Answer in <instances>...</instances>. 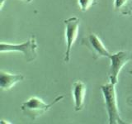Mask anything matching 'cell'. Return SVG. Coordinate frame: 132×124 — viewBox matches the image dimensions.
Masks as SVG:
<instances>
[{"instance_id": "cell-1", "label": "cell", "mask_w": 132, "mask_h": 124, "mask_svg": "<svg viewBox=\"0 0 132 124\" xmlns=\"http://www.w3.org/2000/svg\"><path fill=\"white\" fill-rule=\"evenodd\" d=\"M116 84L112 83L101 85V90L104 97L106 109L108 115V120L110 124H125L126 122L121 118L119 113L117 93H116Z\"/></svg>"}, {"instance_id": "cell-2", "label": "cell", "mask_w": 132, "mask_h": 124, "mask_svg": "<svg viewBox=\"0 0 132 124\" xmlns=\"http://www.w3.org/2000/svg\"><path fill=\"white\" fill-rule=\"evenodd\" d=\"M63 98V95H60V96L56 97L52 103H45L39 98L32 97L26 102H24L21 106V109H22V111L25 115L32 120H36L40 116L49 111L54 105L56 104L57 103H59Z\"/></svg>"}, {"instance_id": "cell-12", "label": "cell", "mask_w": 132, "mask_h": 124, "mask_svg": "<svg viewBox=\"0 0 132 124\" xmlns=\"http://www.w3.org/2000/svg\"><path fill=\"white\" fill-rule=\"evenodd\" d=\"M129 73H130V74H132V69H131V70H130V71H129Z\"/></svg>"}, {"instance_id": "cell-10", "label": "cell", "mask_w": 132, "mask_h": 124, "mask_svg": "<svg viewBox=\"0 0 132 124\" xmlns=\"http://www.w3.org/2000/svg\"><path fill=\"white\" fill-rule=\"evenodd\" d=\"M97 3V0H78V4H79L80 8L82 11L88 10L91 7L96 5Z\"/></svg>"}, {"instance_id": "cell-4", "label": "cell", "mask_w": 132, "mask_h": 124, "mask_svg": "<svg viewBox=\"0 0 132 124\" xmlns=\"http://www.w3.org/2000/svg\"><path fill=\"white\" fill-rule=\"evenodd\" d=\"M109 59L111 60L109 72L110 81L112 84H117L119 73L121 72L123 66L132 60V53L129 51H118L115 54H111Z\"/></svg>"}, {"instance_id": "cell-5", "label": "cell", "mask_w": 132, "mask_h": 124, "mask_svg": "<svg viewBox=\"0 0 132 124\" xmlns=\"http://www.w3.org/2000/svg\"><path fill=\"white\" fill-rule=\"evenodd\" d=\"M65 25V37H66V51H65V62H69L70 60V52L72 47L78 37V29H79V19L77 17H73L64 20Z\"/></svg>"}, {"instance_id": "cell-8", "label": "cell", "mask_w": 132, "mask_h": 124, "mask_svg": "<svg viewBox=\"0 0 132 124\" xmlns=\"http://www.w3.org/2000/svg\"><path fill=\"white\" fill-rule=\"evenodd\" d=\"M24 80L22 74H11L6 71H0V87L3 90H9L16 83L21 82Z\"/></svg>"}, {"instance_id": "cell-3", "label": "cell", "mask_w": 132, "mask_h": 124, "mask_svg": "<svg viewBox=\"0 0 132 124\" xmlns=\"http://www.w3.org/2000/svg\"><path fill=\"white\" fill-rule=\"evenodd\" d=\"M37 44L36 41V36L34 35L31 36L27 41L22 44H10L1 42L0 45V51L10 52V51H20L22 52L25 59L27 62H31L36 60L37 56Z\"/></svg>"}, {"instance_id": "cell-9", "label": "cell", "mask_w": 132, "mask_h": 124, "mask_svg": "<svg viewBox=\"0 0 132 124\" xmlns=\"http://www.w3.org/2000/svg\"><path fill=\"white\" fill-rule=\"evenodd\" d=\"M114 8L122 15L132 14V0H114Z\"/></svg>"}, {"instance_id": "cell-11", "label": "cell", "mask_w": 132, "mask_h": 124, "mask_svg": "<svg viewBox=\"0 0 132 124\" xmlns=\"http://www.w3.org/2000/svg\"><path fill=\"white\" fill-rule=\"evenodd\" d=\"M23 1H25V2H27V3H30V2H31V0H23Z\"/></svg>"}, {"instance_id": "cell-7", "label": "cell", "mask_w": 132, "mask_h": 124, "mask_svg": "<svg viewBox=\"0 0 132 124\" xmlns=\"http://www.w3.org/2000/svg\"><path fill=\"white\" fill-rule=\"evenodd\" d=\"M86 85L84 82L78 80L73 84V95L74 101V110L80 111L84 107L86 95Z\"/></svg>"}, {"instance_id": "cell-6", "label": "cell", "mask_w": 132, "mask_h": 124, "mask_svg": "<svg viewBox=\"0 0 132 124\" xmlns=\"http://www.w3.org/2000/svg\"><path fill=\"white\" fill-rule=\"evenodd\" d=\"M82 45L86 47L89 51L92 52L93 56L95 60H97L100 57H107L109 58L111 54L107 51L105 45L102 42L101 39L94 34H90L82 40Z\"/></svg>"}]
</instances>
